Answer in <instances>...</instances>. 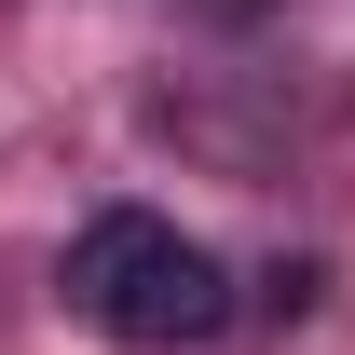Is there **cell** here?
Segmentation results:
<instances>
[{"instance_id": "cell-1", "label": "cell", "mask_w": 355, "mask_h": 355, "mask_svg": "<svg viewBox=\"0 0 355 355\" xmlns=\"http://www.w3.org/2000/svg\"><path fill=\"white\" fill-rule=\"evenodd\" d=\"M55 301L83 328H110V342H137V355H178V342H219L232 328V273L178 219H150V205H96L69 232V260H55Z\"/></svg>"}, {"instance_id": "cell-2", "label": "cell", "mask_w": 355, "mask_h": 355, "mask_svg": "<svg viewBox=\"0 0 355 355\" xmlns=\"http://www.w3.org/2000/svg\"><path fill=\"white\" fill-rule=\"evenodd\" d=\"M314 301H328V260H273L260 287H246V314H260V328H301Z\"/></svg>"}]
</instances>
